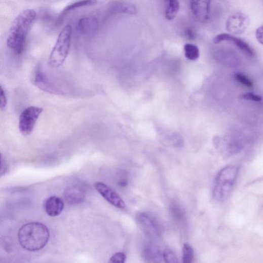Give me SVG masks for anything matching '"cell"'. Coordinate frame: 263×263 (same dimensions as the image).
Returning a JSON list of instances; mask_svg holds the SVG:
<instances>
[{
	"label": "cell",
	"instance_id": "6da1fadb",
	"mask_svg": "<svg viewBox=\"0 0 263 263\" xmlns=\"http://www.w3.org/2000/svg\"><path fill=\"white\" fill-rule=\"evenodd\" d=\"M32 9L21 12L14 20L7 37V45L17 55L22 54L25 46L26 37L36 18Z\"/></svg>",
	"mask_w": 263,
	"mask_h": 263
},
{
	"label": "cell",
	"instance_id": "7a4b0ae2",
	"mask_svg": "<svg viewBox=\"0 0 263 263\" xmlns=\"http://www.w3.org/2000/svg\"><path fill=\"white\" fill-rule=\"evenodd\" d=\"M50 239V233L45 224L39 222L27 223L20 229L18 239L21 246L30 251L44 248Z\"/></svg>",
	"mask_w": 263,
	"mask_h": 263
},
{
	"label": "cell",
	"instance_id": "3957f363",
	"mask_svg": "<svg viewBox=\"0 0 263 263\" xmlns=\"http://www.w3.org/2000/svg\"><path fill=\"white\" fill-rule=\"evenodd\" d=\"M238 172V168L234 166H227L220 171L213 185V194L216 200L222 201L227 199L235 184Z\"/></svg>",
	"mask_w": 263,
	"mask_h": 263
},
{
	"label": "cell",
	"instance_id": "277c9868",
	"mask_svg": "<svg viewBox=\"0 0 263 263\" xmlns=\"http://www.w3.org/2000/svg\"><path fill=\"white\" fill-rule=\"evenodd\" d=\"M72 33L70 25H65L60 31L49 58V64L58 67L65 61L69 52Z\"/></svg>",
	"mask_w": 263,
	"mask_h": 263
},
{
	"label": "cell",
	"instance_id": "5b68a950",
	"mask_svg": "<svg viewBox=\"0 0 263 263\" xmlns=\"http://www.w3.org/2000/svg\"><path fill=\"white\" fill-rule=\"evenodd\" d=\"M43 110L42 107L31 106L22 111L20 116L19 127L23 135H28L32 132Z\"/></svg>",
	"mask_w": 263,
	"mask_h": 263
},
{
	"label": "cell",
	"instance_id": "8992f818",
	"mask_svg": "<svg viewBox=\"0 0 263 263\" xmlns=\"http://www.w3.org/2000/svg\"><path fill=\"white\" fill-rule=\"evenodd\" d=\"M96 190L109 204L118 208L124 209L126 204L121 197L106 184L97 182L94 184Z\"/></svg>",
	"mask_w": 263,
	"mask_h": 263
},
{
	"label": "cell",
	"instance_id": "52a82bcc",
	"mask_svg": "<svg viewBox=\"0 0 263 263\" xmlns=\"http://www.w3.org/2000/svg\"><path fill=\"white\" fill-rule=\"evenodd\" d=\"M33 84L37 88L46 92L53 94L62 93L47 77L41 65L37 66L35 69Z\"/></svg>",
	"mask_w": 263,
	"mask_h": 263
},
{
	"label": "cell",
	"instance_id": "ba28073f",
	"mask_svg": "<svg viewBox=\"0 0 263 263\" xmlns=\"http://www.w3.org/2000/svg\"><path fill=\"white\" fill-rule=\"evenodd\" d=\"M138 221L146 236L151 239H157L161 235L159 225L155 219L145 213L138 214Z\"/></svg>",
	"mask_w": 263,
	"mask_h": 263
},
{
	"label": "cell",
	"instance_id": "9c48e42d",
	"mask_svg": "<svg viewBox=\"0 0 263 263\" xmlns=\"http://www.w3.org/2000/svg\"><path fill=\"white\" fill-rule=\"evenodd\" d=\"M227 42L235 45L241 51L246 55L253 57L255 55L253 49L245 42L228 33H221L216 35L213 40L215 44Z\"/></svg>",
	"mask_w": 263,
	"mask_h": 263
},
{
	"label": "cell",
	"instance_id": "30bf717a",
	"mask_svg": "<svg viewBox=\"0 0 263 263\" xmlns=\"http://www.w3.org/2000/svg\"><path fill=\"white\" fill-rule=\"evenodd\" d=\"M249 20L242 13H237L231 16L227 21L228 30L234 34L243 33L248 28Z\"/></svg>",
	"mask_w": 263,
	"mask_h": 263
},
{
	"label": "cell",
	"instance_id": "8fae6325",
	"mask_svg": "<svg viewBox=\"0 0 263 263\" xmlns=\"http://www.w3.org/2000/svg\"><path fill=\"white\" fill-rule=\"evenodd\" d=\"M191 9L194 17L200 22L207 21L210 16V2L193 1L191 2Z\"/></svg>",
	"mask_w": 263,
	"mask_h": 263
},
{
	"label": "cell",
	"instance_id": "7c38bea8",
	"mask_svg": "<svg viewBox=\"0 0 263 263\" xmlns=\"http://www.w3.org/2000/svg\"><path fill=\"white\" fill-rule=\"evenodd\" d=\"M143 255L149 263H161L163 257L160 248L154 243H149L145 246Z\"/></svg>",
	"mask_w": 263,
	"mask_h": 263
},
{
	"label": "cell",
	"instance_id": "4fadbf2b",
	"mask_svg": "<svg viewBox=\"0 0 263 263\" xmlns=\"http://www.w3.org/2000/svg\"><path fill=\"white\" fill-rule=\"evenodd\" d=\"M98 26V20L95 17H84L79 21L78 29L83 34L90 35L96 32Z\"/></svg>",
	"mask_w": 263,
	"mask_h": 263
},
{
	"label": "cell",
	"instance_id": "5bb4252c",
	"mask_svg": "<svg viewBox=\"0 0 263 263\" xmlns=\"http://www.w3.org/2000/svg\"><path fill=\"white\" fill-rule=\"evenodd\" d=\"M64 203L63 200L57 197L49 198L45 203V210L47 214L52 217L58 216L63 211Z\"/></svg>",
	"mask_w": 263,
	"mask_h": 263
},
{
	"label": "cell",
	"instance_id": "9a60e30c",
	"mask_svg": "<svg viewBox=\"0 0 263 263\" xmlns=\"http://www.w3.org/2000/svg\"><path fill=\"white\" fill-rule=\"evenodd\" d=\"M85 191L82 187L72 186L65 192V198L70 203H79L85 199Z\"/></svg>",
	"mask_w": 263,
	"mask_h": 263
},
{
	"label": "cell",
	"instance_id": "2e32d148",
	"mask_svg": "<svg viewBox=\"0 0 263 263\" xmlns=\"http://www.w3.org/2000/svg\"><path fill=\"white\" fill-rule=\"evenodd\" d=\"M222 53H219L220 57L218 58L220 62L230 67H236L239 65L240 59L237 54L231 49H224Z\"/></svg>",
	"mask_w": 263,
	"mask_h": 263
},
{
	"label": "cell",
	"instance_id": "e0dca14e",
	"mask_svg": "<svg viewBox=\"0 0 263 263\" xmlns=\"http://www.w3.org/2000/svg\"><path fill=\"white\" fill-rule=\"evenodd\" d=\"M109 9L110 12L116 13L134 14L136 12V9L134 6L121 2L111 3L109 6Z\"/></svg>",
	"mask_w": 263,
	"mask_h": 263
},
{
	"label": "cell",
	"instance_id": "ac0fdd59",
	"mask_svg": "<svg viewBox=\"0 0 263 263\" xmlns=\"http://www.w3.org/2000/svg\"><path fill=\"white\" fill-rule=\"evenodd\" d=\"M179 10V3L176 0L167 2L165 16L167 20H172L176 16Z\"/></svg>",
	"mask_w": 263,
	"mask_h": 263
},
{
	"label": "cell",
	"instance_id": "d6986e66",
	"mask_svg": "<svg viewBox=\"0 0 263 263\" xmlns=\"http://www.w3.org/2000/svg\"><path fill=\"white\" fill-rule=\"evenodd\" d=\"M185 58L192 61H195L200 57L199 48L195 45L187 44L183 47Z\"/></svg>",
	"mask_w": 263,
	"mask_h": 263
},
{
	"label": "cell",
	"instance_id": "ffe728a7",
	"mask_svg": "<svg viewBox=\"0 0 263 263\" xmlns=\"http://www.w3.org/2000/svg\"><path fill=\"white\" fill-rule=\"evenodd\" d=\"M97 2L95 1H90V0H85V1H81L71 4L67 6L62 11L61 14V17L64 16L69 11L77 9L78 8L88 7L94 5Z\"/></svg>",
	"mask_w": 263,
	"mask_h": 263
},
{
	"label": "cell",
	"instance_id": "44dd1931",
	"mask_svg": "<svg viewBox=\"0 0 263 263\" xmlns=\"http://www.w3.org/2000/svg\"><path fill=\"white\" fill-rule=\"evenodd\" d=\"M194 250L189 244H184L182 248V263H192Z\"/></svg>",
	"mask_w": 263,
	"mask_h": 263
},
{
	"label": "cell",
	"instance_id": "7402d4cb",
	"mask_svg": "<svg viewBox=\"0 0 263 263\" xmlns=\"http://www.w3.org/2000/svg\"><path fill=\"white\" fill-rule=\"evenodd\" d=\"M234 78L238 83L247 88H251L253 87V82L242 72H237L235 73Z\"/></svg>",
	"mask_w": 263,
	"mask_h": 263
},
{
	"label": "cell",
	"instance_id": "603a6c76",
	"mask_svg": "<svg viewBox=\"0 0 263 263\" xmlns=\"http://www.w3.org/2000/svg\"><path fill=\"white\" fill-rule=\"evenodd\" d=\"M163 258L165 263H178L175 253L170 249H166L163 253Z\"/></svg>",
	"mask_w": 263,
	"mask_h": 263
},
{
	"label": "cell",
	"instance_id": "cb8c5ba5",
	"mask_svg": "<svg viewBox=\"0 0 263 263\" xmlns=\"http://www.w3.org/2000/svg\"><path fill=\"white\" fill-rule=\"evenodd\" d=\"M126 255L124 253L118 252L112 255L108 263H125Z\"/></svg>",
	"mask_w": 263,
	"mask_h": 263
},
{
	"label": "cell",
	"instance_id": "d4e9b609",
	"mask_svg": "<svg viewBox=\"0 0 263 263\" xmlns=\"http://www.w3.org/2000/svg\"><path fill=\"white\" fill-rule=\"evenodd\" d=\"M241 98L254 102H260L262 100V98L260 96L250 92L242 94L241 96Z\"/></svg>",
	"mask_w": 263,
	"mask_h": 263
},
{
	"label": "cell",
	"instance_id": "484cf974",
	"mask_svg": "<svg viewBox=\"0 0 263 263\" xmlns=\"http://www.w3.org/2000/svg\"><path fill=\"white\" fill-rule=\"evenodd\" d=\"M1 97H0V108H1L2 110H4L8 102V98L6 91L5 89L3 88L2 85H1Z\"/></svg>",
	"mask_w": 263,
	"mask_h": 263
},
{
	"label": "cell",
	"instance_id": "4316f807",
	"mask_svg": "<svg viewBox=\"0 0 263 263\" xmlns=\"http://www.w3.org/2000/svg\"><path fill=\"white\" fill-rule=\"evenodd\" d=\"M255 36L258 42L263 45V25L256 29Z\"/></svg>",
	"mask_w": 263,
	"mask_h": 263
},
{
	"label": "cell",
	"instance_id": "83f0119b",
	"mask_svg": "<svg viewBox=\"0 0 263 263\" xmlns=\"http://www.w3.org/2000/svg\"><path fill=\"white\" fill-rule=\"evenodd\" d=\"M8 166L6 161L2 156V165H1V175H5L8 171Z\"/></svg>",
	"mask_w": 263,
	"mask_h": 263
},
{
	"label": "cell",
	"instance_id": "f1b7e54d",
	"mask_svg": "<svg viewBox=\"0 0 263 263\" xmlns=\"http://www.w3.org/2000/svg\"><path fill=\"white\" fill-rule=\"evenodd\" d=\"M187 35H189V37H191V39H193V37H194V34L193 32V31L191 30L187 31Z\"/></svg>",
	"mask_w": 263,
	"mask_h": 263
}]
</instances>
